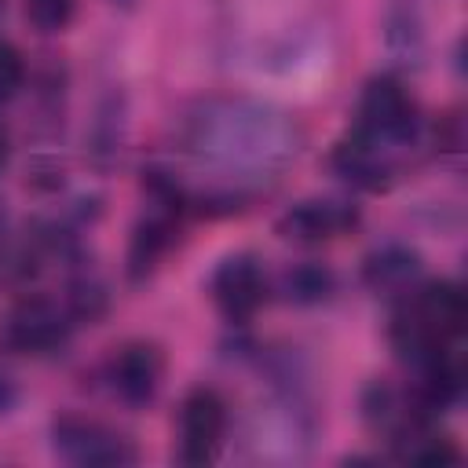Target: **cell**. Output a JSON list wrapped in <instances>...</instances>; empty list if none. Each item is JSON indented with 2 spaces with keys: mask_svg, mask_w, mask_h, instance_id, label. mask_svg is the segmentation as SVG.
<instances>
[{
  "mask_svg": "<svg viewBox=\"0 0 468 468\" xmlns=\"http://www.w3.org/2000/svg\"><path fill=\"white\" fill-rule=\"evenodd\" d=\"M179 150L219 186L205 201H227L238 208L245 186L274 179L300 150V132L292 117L271 102L245 95L197 99L179 121Z\"/></svg>",
  "mask_w": 468,
  "mask_h": 468,
  "instance_id": "obj_1",
  "label": "cell"
},
{
  "mask_svg": "<svg viewBox=\"0 0 468 468\" xmlns=\"http://www.w3.org/2000/svg\"><path fill=\"white\" fill-rule=\"evenodd\" d=\"M468 325V300L457 282H417L391 314V347L402 362L417 366L446 347H457Z\"/></svg>",
  "mask_w": 468,
  "mask_h": 468,
  "instance_id": "obj_2",
  "label": "cell"
},
{
  "mask_svg": "<svg viewBox=\"0 0 468 468\" xmlns=\"http://www.w3.org/2000/svg\"><path fill=\"white\" fill-rule=\"evenodd\" d=\"M358 135L402 154L406 146L417 143L420 135V106L417 99L410 95V88L399 80V77H373L366 80L362 95H358V124H355Z\"/></svg>",
  "mask_w": 468,
  "mask_h": 468,
  "instance_id": "obj_3",
  "label": "cell"
},
{
  "mask_svg": "<svg viewBox=\"0 0 468 468\" xmlns=\"http://www.w3.org/2000/svg\"><path fill=\"white\" fill-rule=\"evenodd\" d=\"M51 446L66 464L80 468H121L139 461V450L124 431L84 413H58L51 420Z\"/></svg>",
  "mask_w": 468,
  "mask_h": 468,
  "instance_id": "obj_4",
  "label": "cell"
},
{
  "mask_svg": "<svg viewBox=\"0 0 468 468\" xmlns=\"http://www.w3.org/2000/svg\"><path fill=\"white\" fill-rule=\"evenodd\" d=\"M227 431H230L227 399L208 384L190 388L179 402V450H176L179 464H186V468L212 464L223 453Z\"/></svg>",
  "mask_w": 468,
  "mask_h": 468,
  "instance_id": "obj_5",
  "label": "cell"
},
{
  "mask_svg": "<svg viewBox=\"0 0 468 468\" xmlns=\"http://www.w3.org/2000/svg\"><path fill=\"white\" fill-rule=\"evenodd\" d=\"M73 333V314L66 303L48 300V296H26L11 307L7 322H4V344L18 355H55L69 344Z\"/></svg>",
  "mask_w": 468,
  "mask_h": 468,
  "instance_id": "obj_6",
  "label": "cell"
},
{
  "mask_svg": "<svg viewBox=\"0 0 468 468\" xmlns=\"http://www.w3.org/2000/svg\"><path fill=\"white\" fill-rule=\"evenodd\" d=\"M102 380L110 388L113 399H121L124 406L139 410L146 402L157 399L161 380H165V351L150 340H128L121 347L110 351V358L102 362Z\"/></svg>",
  "mask_w": 468,
  "mask_h": 468,
  "instance_id": "obj_7",
  "label": "cell"
},
{
  "mask_svg": "<svg viewBox=\"0 0 468 468\" xmlns=\"http://www.w3.org/2000/svg\"><path fill=\"white\" fill-rule=\"evenodd\" d=\"M208 296L212 303L219 307V314L234 325H245L267 300V271L256 256L249 252H238V256H227L212 278H208Z\"/></svg>",
  "mask_w": 468,
  "mask_h": 468,
  "instance_id": "obj_8",
  "label": "cell"
},
{
  "mask_svg": "<svg viewBox=\"0 0 468 468\" xmlns=\"http://www.w3.org/2000/svg\"><path fill=\"white\" fill-rule=\"evenodd\" d=\"M358 223V208L351 201H336V197H307L289 205L278 216V234L300 245H322L333 241L340 234H347Z\"/></svg>",
  "mask_w": 468,
  "mask_h": 468,
  "instance_id": "obj_9",
  "label": "cell"
},
{
  "mask_svg": "<svg viewBox=\"0 0 468 468\" xmlns=\"http://www.w3.org/2000/svg\"><path fill=\"white\" fill-rule=\"evenodd\" d=\"M329 161H333V172L344 183L362 186V190L388 186L395 179V168H399V154L395 150H388V146H380V143H373V139H366L358 132H351V139L336 143Z\"/></svg>",
  "mask_w": 468,
  "mask_h": 468,
  "instance_id": "obj_10",
  "label": "cell"
},
{
  "mask_svg": "<svg viewBox=\"0 0 468 468\" xmlns=\"http://www.w3.org/2000/svg\"><path fill=\"white\" fill-rule=\"evenodd\" d=\"M183 212L186 208H179V205L150 201V212L139 219V227L132 234V245H128V274L132 278H146L161 263V256L176 241V230H179Z\"/></svg>",
  "mask_w": 468,
  "mask_h": 468,
  "instance_id": "obj_11",
  "label": "cell"
},
{
  "mask_svg": "<svg viewBox=\"0 0 468 468\" xmlns=\"http://www.w3.org/2000/svg\"><path fill=\"white\" fill-rule=\"evenodd\" d=\"M420 271H424V260H420L417 249L388 241V245H380L366 256L362 282L380 296H406L420 282Z\"/></svg>",
  "mask_w": 468,
  "mask_h": 468,
  "instance_id": "obj_12",
  "label": "cell"
},
{
  "mask_svg": "<svg viewBox=\"0 0 468 468\" xmlns=\"http://www.w3.org/2000/svg\"><path fill=\"white\" fill-rule=\"evenodd\" d=\"M336 289V278L322 263H296L278 278V292L289 303H322Z\"/></svg>",
  "mask_w": 468,
  "mask_h": 468,
  "instance_id": "obj_13",
  "label": "cell"
},
{
  "mask_svg": "<svg viewBox=\"0 0 468 468\" xmlns=\"http://www.w3.org/2000/svg\"><path fill=\"white\" fill-rule=\"evenodd\" d=\"M106 303H110V292L95 274H80V278L69 282L66 307H69L73 322H95L106 311Z\"/></svg>",
  "mask_w": 468,
  "mask_h": 468,
  "instance_id": "obj_14",
  "label": "cell"
},
{
  "mask_svg": "<svg viewBox=\"0 0 468 468\" xmlns=\"http://www.w3.org/2000/svg\"><path fill=\"white\" fill-rule=\"evenodd\" d=\"M22 11L33 29L40 33H62L73 22L77 0H22Z\"/></svg>",
  "mask_w": 468,
  "mask_h": 468,
  "instance_id": "obj_15",
  "label": "cell"
},
{
  "mask_svg": "<svg viewBox=\"0 0 468 468\" xmlns=\"http://www.w3.org/2000/svg\"><path fill=\"white\" fill-rule=\"evenodd\" d=\"M26 84V58L22 51L0 37V102H7Z\"/></svg>",
  "mask_w": 468,
  "mask_h": 468,
  "instance_id": "obj_16",
  "label": "cell"
},
{
  "mask_svg": "<svg viewBox=\"0 0 468 468\" xmlns=\"http://www.w3.org/2000/svg\"><path fill=\"white\" fill-rule=\"evenodd\" d=\"M15 402H18V388H15V377L0 366V417L4 413H11L15 410Z\"/></svg>",
  "mask_w": 468,
  "mask_h": 468,
  "instance_id": "obj_17",
  "label": "cell"
},
{
  "mask_svg": "<svg viewBox=\"0 0 468 468\" xmlns=\"http://www.w3.org/2000/svg\"><path fill=\"white\" fill-rule=\"evenodd\" d=\"M7 154H11V132H7V124L0 121V165L7 161Z\"/></svg>",
  "mask_w": 468,
  "mask_h": 468,
  "instance_id": "obj_18",
  "label": "cell"
},
{
  "mask_svg": "<svg viewBox=\"0 0 468 468\" xmlns=\"http://www.w3.org/2000/svg\"><path fill=\"white\" fill-rule=\"evenodd\" d=\"M0 249H4V208H0Z\"/></svg>",
  "mask_w": 468,
  "mask_h": 468,
  "instance_id": "obj_19",
  "label": "cell"
}]
</instances>
